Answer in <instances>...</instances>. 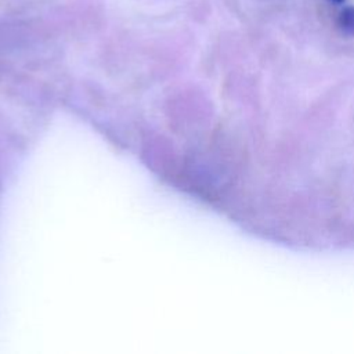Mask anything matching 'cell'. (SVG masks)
<instances>
[{"label": "cell", "mask_w": 354, "mask_h": 354, "mask_svg": "<svg viewBox=\"0 0 354 354\" xmlns=\"http://www.w3.org/2000/svg\"><path fill=\"white\" fill-rule=\"evenodd\" d=\"M330 1H333V3H337V4H342V3H344L346 0H330Z\"/></svg>", "instance_id": "7a4b0ae2"}, {"label": "cell", "mask_w": 354, "mask_h": 354, "mask_svg": "<svg viewBox=\"0 0 354 354\" xmlns=\"http://www.w3.org/2000/svg\"><path fill=\"white\" fill-rule=\"evenodd\" d=\"M339 28L348 36H354V6H346L337 17Z\"/></svg>", "instance_id": "6da1fadb"}]
</instances>
